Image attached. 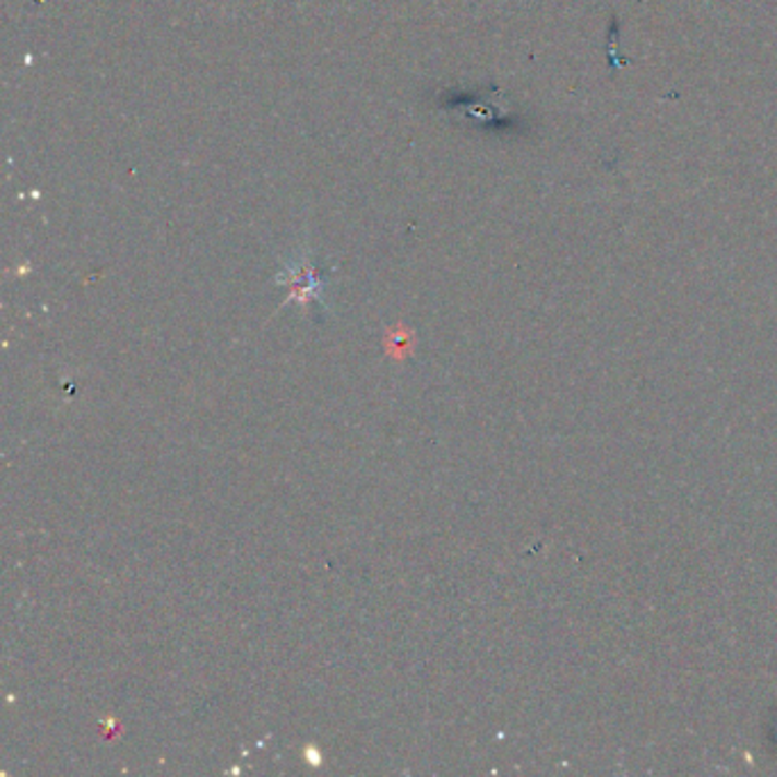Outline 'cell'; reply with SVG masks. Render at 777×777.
Instances as JSON below:
<instances>
[{
    "label": "cell",
    "mask_w": 777,
    "mask_h": 777,
    "mask_svg": "<svg viewBox=\"0 0 777 777\" xmlns=\"http://www.w3.org/2000/svg\"><path fill=\"white\" fill-rule=\"evenodd\" d=\"M276 283L285 285V288L290 290L285 303L295 301L303 310V313H308L313 303L328 308L326 285L315 267L313 253H310V249H301L297 255L290 258V261H285L283 270L276 274Z\"/></svg>",
    "instance_id": "cell-1"
}]
</instances>
